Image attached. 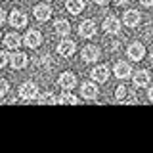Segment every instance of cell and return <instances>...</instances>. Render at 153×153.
Masks as SVG:
<instances>
[{"label": "cell", "mask_w": 153, "mask_h": 153, "mask_svg": "<svg viewBox=\"0 0 153 153\" xmlns=\"http://www.w3.org/2000/svg\"><path fill=\"white\" fill-rule=\"evenodd\" d=\"M134 84H136L138 88H142V86H147V84H149V71H146V69L138 71V73L134 75Z\"/></svg>", "instance_id": "cell-18"}, {"label": "cell", "mask_w": 153, "mask_h": 153, "mask_svg": "<svg viewBox=\"0 0 153 153\" xmlns=\"http://www.w3.org/2000/svg\"><path fill=\"white\" fill-rule=\"evenodd\" d=\"M46 2H50V0H46Z\"/></svg>", "instance_id": "cell-28"}, {"label": "cell", "mask_w": 153, "mask_h": 153, "mask_svg": "<svg viewBox=\"0 0 153 153\" xmlns=\"http://www.w3.org/2000/svg\"><path fill=\"white\" fill-rule=\"evenodd\" d=\"M54 31H56V35H59V36L69 35V31H71L69 21H67V19H57V21L54 23Z\"/></svg>", "instance_id": "cell-16"}, {"label": "cell", "mask_w": 153, "mask_h": 153, "mask_svg": "<svg viewBox=\"0 0 153 153\" xmlns=\"http://www.w3.org/2000/svg\"><path fill=\"white\" fill-rule=\"evenodd\" d=\"M56 102H59V103H71V105H75V103H79V100H76L75 96H71V94H61V96H59V100H56Z\"/></svg>", "instance_id": "cell-20"}, {"label": "cell", "mask_w": 153, "mask_h": 153, "mask_svg": "<svg viewBox=\"0 0 153 153\" xmlns=\"http://www.w3.org/2000/svg\"><path fill=\"white\" fill-rule=\"evenodd\" d=\"M65 8H67V12H69V13L76 16V13H80L84 10V0H67Z\"/></svg>", "instance_id": "cell-17"}, {"label": "cell", "mask_w": 153, "mask_h": 153, "mask_svg": "<svg viewBox=\"0 0 153 153\" xmlns=\"http://www.w3.org/2000/svg\"><path fill=\"white\" fill-rule=\"evenodd\" d=\"M33 13H35V17L38 19V21H48L50 16H52V8L44 2V4H38V6H35V12H33Z\"/></svg>", "instance_id": "cell-8"}, {"label": "cell", "mask_w": 153, "mask_h": 153, "mask_svg": "<svg viewBox=\"0 0 153 153\" xmlns=\"http://www.w3.org/2000/svg\"><path fill=\"white\" fill-rule=\"evenodd\" d=\"M79 33H80V36H84V38H92L96 35V23L92 19H86V21H82L79 25Z\"/></svg>", "instance_id": "cell-7"}, {"label": "cell", "mask_w": 153, "mask_h": 153, "mask_svg": "<svg viewBox=\"0 0 153 153\" xmlns=\"http://www.w3.org/2000/svg\"><path fill=\"white\" fill-rule=\"evenodd\" d=\"M80 94H82V98H86V100H94L96 96H98V86L92 84V82H84L82 88H80Z\"/></svg>", "instance_id": "cell-15"}, {"label": "cell", "mask_w": 153, "mask_h": 153, "mask_svg": "<svg viewBox=\"0 0 153 153\" xmlns=\"http://www.w3.org/2000/svg\"><path fill=\"white\" fill-rule=\"evenodd\" d=\"M57 84H59L63 90H71V88H75V86H76V76L71 73V71H65V73H61Z\"/></svg>", "instance_id": "cell-5"}, {"label": "cell", "mask_w": 153, "mask_h": 153, "mask_svg": "<svg viewBox=\"0 0 153 153\" xmlns=\"http://www.w3.org/2000/svg\"><path fill=\"white\" fill-rule=\"evenodd\" d=\"M10 25L16 27V29H21L27 25V16L23 12H19V10H13L12 13H10Z\"/></svg>", "instance_id": "cell-6"}, {"label": "cell", "mask_w": 153, "mask_h": 153, "mask_svg": "<svg viewBox=\"0 0 153 153\" xmlns=\"http://www.w3.org/2000/svg\"><path fill=\"white\" fill-rule=\"evenodd\" d=\"M94 2H96V4H100V6H103V4H107L109 0H94Z\"/></svg>", "instance_id": "cell-26"}, {"label": "cell", "mask_w": 153, "mask_h": 153, "mask_svg": "<svg viewBox=\"0 0 153 153\" xmlns=\"http://www.w3.org/2000/svg\"><path fill=\"white\" fill-rule=\"evenodd\" d=\"M92 79L96 80V82H105V80L109 79V69H107V65H98V67H94Z\"/></svg>", "instance_id": "cell-14"}, {"label": "cell", "mask_w": 153, "mask_h": 153, "mask_svg": "<svg viewBox=\"0 0 153 153\" xmlns=\"http://www.w3.org/2000/svg\"><path fill=\"white\" fill-rule=\"evenodd\" d=\"M6 65H8V54L0 52V67H6Z\"/></svg>", "instance_id": "cell-23"}, {"label": "cell", "mask_w": 153, "mask_h": 153, "mask_svg": "<svg viewBox=\"0 0 153 153\" xmlns=\"http://www.w3.org/2000/svg\"><path fill=\"white\" fill-rule=\"evenodd\" d=\"M103 31L107 33V35H115V33L121 31V21H119L117 17H107L103 21Z\"/></svg>", "instance_id": "cell-13"}, {"label": "cell", "mask_w": 153, "mask_h": 153, "mask_svg": "<svg viewBox=\"0 0 153 153\" xmlns=\"http://www.w3.org/2000/svg\"><path fill=\"white\" fill-rule=\"evenodd\" d=\"M140 2L143 4V6H147V8H149V6H151V4H153V0H140Z\"/></svg>", "instance_id": "cell-25"}, {"label": "cell", "mask_w": 153, "mask_h": 153, "mask_svg": "<svg viewBox=\"0 0 153 153\" xmlns=\"http://www.w3.org/2000/svg\"><path fill=\"white\" fill-rule=\"evenodd\" d=\"M4 21H6V12H4V10L0 8V25H2Z\"/></svg>", "instance_id": "cell-24"}, {"label": "cell", "mask_w": 153, "mask_h": 153, "mask_svg": "<svg viewBox=\"0 0 153 153\" xmlns=\"http://www.w3.org/2000/svg\"><path fill=\"white\" fill-rule=\"evenodd\" d=\"M8 61L13 69H23V67H27V56L23 54V52H16L12 57H8Z\"/></svg>", "instance_id": "cell-12"}, {"label": "cell", "mask_w": 153, "mask_h": 153, "mask_svg": "<svg viewBox=\"0 0 153 153\" xmlns=\"http://www.w3.org/2000/svg\"><path fill=\"white\" fill-rule=\"evenodd\" d=\"M143 56H146V46L143 44H140V42H132V44L128 46V57H130L132 61H140Z\"/></svg>", "instance_id": "cell-3"}, {"label": "cell", "mask_w": 153, "mask_h": 153, "mask_svg": "<svg viewBox=\"0 0 153 153\" xmlns=\"http://www.w3.org/2000/svg\"><path fill=\"white\" fill-rule=\"evenodd\" d=\"M23 42H25V46H29V48H38V46H40V42H42V35L38 31H35V29H31V31L25 33Z\"/></svg>", "instance_id": "cell-2"}, {"label": "cell", "mask_w": 153, "mask_h": 153, "mask_svg": "<svg viewBox=\"0 0 153 153\" xmlns=\"http://www.w3.org/2000/svg\"><path fill=\"white\" fill-rule=\"evenodd\" d=\"M126 2H130V0H115V4H126Z\"/></svg>", "instance_id": "cell-27"}, {"label": "cell", "mask_w": 153, "mask_h": 153, "mask_svg": "<svg viewBox=\"0 0 153 153\" xmlns=\"http://www.w3.org/2000/svg\"><path fill=\"white\" fill-rule=\"evenodd\" d=\"M130 75H132V69H130V65H128L126 61H119V63L115 65V76H117V79L124 80Z\"/></svg>", "instance_id": "cell-11"}, {"label": "cell", "mask_w": 153, "mask_h": 153, "mask_svg": "<svg viewBox=\"0 0 153 153\" xmlns=\"http://www.w3.org/2000/svg\"><path fill=\"white\" fill-rule=\"evenodd\" d=\"M19 96L23 100H35L38 96V86L35 82H31V80H27V82H23L19 86Z\"/></svg>", "instance_id": "cell-1"}, {"label": "cell", "mask_w": 153, "mask_h": 153, "mask_svg": "<svg viewBox=\"0 0 153 153\" xmlns=\"http://www.w3.org/2000/svg\"><path fill=\"white\" fill-rule=\"evenodd\" d=\"M98 57H100V48L98 46H84L82 48V59L84 61H88V63H92V61H98Z\"/></svg>", "instance_id": "cell-10"}, {"label": "cell", "mask_w": 153, "mask_h": 153, "mask_svg": "<svg viewBox=\"0 0 153 153\" xmlns=\"http://www.w3.org/2000/svg\"><path fill=\"white\" fill-rule=\"evenodd\" d=\"M75 50H76V44L73 40H61L59 46H57V52H59V56H63V57H71L75 54Z\"/></svg>", "instance_id": "cell-9"}, {"label": "cell", "mask_w": 153, "mask_h": 153, "mask_svg": "<svg viewBox=\"0 0 153 153\" xmlns=\"http://www.w3.org/2000/svg\"><path fill=\"white\" fill-rule=\"evenodd\" d=\"M123 21L126 27H138L142 21V13L138 12V10H128L126 13L123 16Z\"/></svg>", "instance_id": "cell-4"}, {"label": "cell", "mask_w": 153, "mask_h": 153, "mask_svg": "<svg viewBox=\"0 0 153 153\" xmlns=\"http://www.w3.org/2000/svg\"><path fill=\"white\" fill-rule=\"evenodd\" d=\"M126 86H117V90H115V98L117 100H124V96H126Z\"/></svg>", "instance_id": "cell-21"}, {"label": "cell", "mask_w": 153, "mask_h": 153, "mask_svg": "<svg viewBox=\"0 0 153 153\" xmlns=\"http://www.w3.org/2000/svg\"><path fill=\"white\" fill-rule=\"evenodd\" d=\"M4 44H6L8 50H16V48L21 44V36H19L17 33H10V35H6V38H4Z\"/></svg>", "instance_id": "cell-19"}, {"label": "cell", "mask_w": 153, "mask_h": 153, "mask_svg": "<svg viewBox=\"0 0 153 153\" xmlns=\"http://www.w3.org/2000/svg\"><path fill=\"white\" fill-rule=\"evenodd\" d=\"M8 88H10V84H8V80H4V79H0V98H2V96H6V92H8Z\"/></svg>", "instance_id": "cell-22"}]
</instances>
